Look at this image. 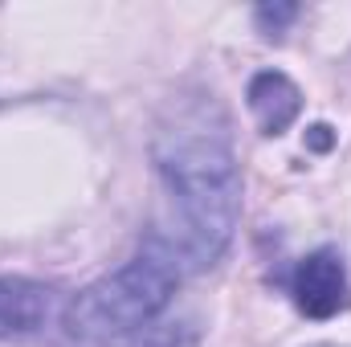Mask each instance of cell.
<instances>
[{"label": "cell", "instance_id": "cell-5", "mask_svg": "<svg viewBox=\"0 0 351 347\" xmlns=\"http://www.w3.org/2000/svg\"><path fill=\"white\" fill-rule=\"evenodd\" d=\"M250 115L258 123L262 135H282L290 131V123L302 115V90L294 86V78H286L282 70H262L250 78Z\"/></svg>", "mask_w": 351, "mask_h": 347}, {"label": "cell", "instance_id": "cell-1", "mask_svg": "<svg viewBox=\"0 0 351 347\" xmlns=\"http://www.w3.org/2000/svg\"><path fill=\"white\" fill-rule=\"evenodd\" d=\"M152 156L164 184V208L139 254L164 261L184 282L221 261L241 221V172L217 102L180 106L172 123L160 127Z\"/></svg>", "mask_w": 351, "mask_h": 347}, {"label": "cell", "instance_id": "cell-2", "mask_svg": "<svg viewBox=\"0 0 351 347\" xmlns=\"http://www.w3.org/2000/svg\"><path fill=\"white\" fill-rule=\"evenodd\" d=\"M176 278L164 261L135 254L114 274L90 282L66 307V335L82 347H127L152 323L168 315L176 298Z\"/></svg>", "mask_w": 351, "mask_h": 347}, {"label": "cell", "instance_id": "cell-9", "mask_svg": "<svg viewBox=\"0 0 351 347\" xmlns=\"http://www.w3.org/2000/svg\"><path fill=\"white\" fill-rule=\"evenodd\" d=\"M311 347H339V344H311Z\"/></svg>", "mask_w": 351, "mask_h": 347}, {"label": "cell", "instance_id": "cell-3", "mask_svg": "<svg viewBox=\"0 0 351 347\" xmlns=\"http://www.w3.org/2000/svg\"><path fill=\"white\" fill-rule=\"evenodd\" d=\"M290 298H294L298 315H306L315 323L343 315L351 307V282L343 254L335 246H319L315 254H306L290 274Z\"/></svg>", "mask_w": 351, "mask_h": 347}, {"label": "cell", "instance_id": "cell-6", "mask_svg": "<svg viewBox=\"0 0 351 347\" xmlns=\"http://www.w3.org/2000/svg\"><path fill=\"white\" fill-rule=\"evenodd\" d=\"M127 347H200V331L188 319H160Z\"/></svg>", "mask_w": 351, "mask_h": 347}, {"label": "cell", "instance_id": "cell-4", "mask_svg": "<svg viewBox=\"0 0 351 347\" xmlns=\"http://www.w3.org/2000/svg\"><path fill=\"white\" fill-rule=\"evenodd\" d=\"M53 290L33 278H0V339L37 335L49 323Z\"/></svg>", "mask_w": 351, "mask_h": 347}, {"label": "cell", "instance_id": "cell-8", "mask_svg": "<svg viewBox=\"0 0 351 347\" xmlns=\"http://www.w3.org/2000/svg\"><path fill=\"white\" fill-rule=\"evenodd\" d=\"M331 143H335V131H331L327 123H315V127L306 131V147H311V152H331Z\"/></svg>", "mask_w": 351, "mask_h": 347}, {"label": "cell", "instance_id": "cell-7", "mask_svg": "<svg viewBox=\"0 0 351 347\" xmlns=\"http://www.w3.org/2000/svg\"><path fill=\"white\" fill-rule=\"evenodd\" d=\"M298 4H258L254 8V21H258V29H262L265 37H282L286 33V25H294L298 21Z\"/></svg>", "mask_w": 351, "mask_h": 347}]
</instances>
